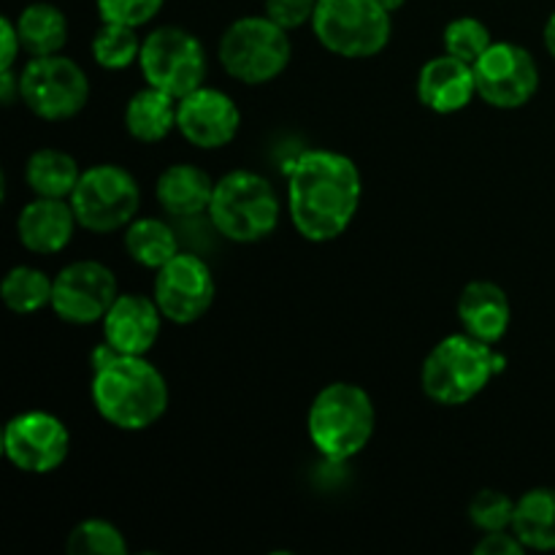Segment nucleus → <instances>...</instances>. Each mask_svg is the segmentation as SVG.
Masks as SVG:
<instances>
[{
    "label": "nucleus",
    "instance_id": "nucleus-1",
    "mask_svg": "<svg viewBox=\"0 0 555 555\" xmlns=\"http://www.w3.org/2000/svg\"><path fill=\"white\" fill-rule=\"evenodd\" d=\"M361 198V171L341 152L307 150L287 168V215L307 242L339 238L356 220Z\"/></svg>",
    "mask_w": 555,
    "mask_h": 555
},
{
    "label": "nucleus",
    "instance_id": "nucleus-2",
    "mask_svg": "<svg viewBox=\"0 0 555 555\" xmlns=\"http://www.w3.org/2000/svg\"><path fill=\"white\" fill-rule=\"evenodd\" d=\"M92 404L119 431H146L168 410V383L146 356H114L92 369Z\"/></svg>",
    "mask_w": 555,
    "mask_h": 555
},
{
    "label": "nucleus",
    "instance_id": "nucleus-3",
    "mask_svg": "<svg viewBox=\"0 0 555 555\" xmlns=\"http://www.w3.org/2000/svg\"><path fill=\"white\" fill-rule=\"evenodd\" d=\"M377 428V410L356 383H331L312 399L307 412L309 442L331 464H345L369 448Z\"/></svg>",
    "mask_w": 555,
    "mask_h": 555
},
{
    "label": "nucleus",
    "instance_id": "nucleus-4",
    "mask_svg": "<svg viewBox=\"0 0 555 555\" xmlns=\"http://www.w3.org/2000/svg\"><path fill=\"white\" fill-rule=\"evenodd\" d=\"M504 369L496 345L475 339L466 331L444 336L428 352L421 369L423 393L442 406H464L488 388Z\"/></svg>",
    "mask_w": 555,
    "mask_h": 555
},
{
    "label": "nucleus",
    "instance_id": "nucleus-5",
    "mask_svg": "<svg viewBox=\"0 0 555 555\" xmlns=\"http://www.w3.org/2000/svg\"><path fill=\"white\" fill-rule=\"evenodd\" d=\"M206 215H209L217 233L225 236L228 242H263L280 225V193L266 177L238 168V171L217 179Z\"/></svg>",
    "mask_w": 555,
    "mask_h": 555
},
{
    "label": "nucleus",
    "instance_id": "nucleus-6",
    "mask_svg": "<svg viewBox=\"0 0 555 555\" xmlns=\"http://www.w3.org/2000/svg\"><path fill=\"white\" fill-rule=\"evenodd\" d=\"M220 65L231 79L258 87L280 79L291 65L293 43L285 27L269 16H242L220 38Z\"/></svg>",
    "mask_w": 555,
    "mask_h": 555
},
{
    "label": "nucleus",
    "instance_id": "nucleus-7",
    "mask_svg": "<svg viewBox=\"0 0 555 555\" xmlns=\"http://www.w3.org/2000/svg\"><path fill=\"white\" fill-rule=\"evenodd\" d=\"M312 30L331 54L363 60L385 52L393 25L377 0H318Z\"/></svg>",
    "mask_w": 555,
    "mask_h": 555
},
{
    "label": "nucleus",
    "instance_id": "nucleus-8",
    "mask_svg": "<svg viewBox=\"0 0 555 555\" xmlns=\"http://www.w3.org/2000/svg\"><path fill=\"white\" fill-rule=\"evenodd\" d=\"M79 228L90 233L125 231L141 209V188L128 168L101 163L81 171L79 184L70 193Z\"/></svg>",
    "mask_w": 555,
    "mask_h": 555
},
{
    "label": "nucleus",
    "instance_id": "nucleus-9",
    "mask_svg": "<svg viewBox=\"0 0 555 555\" xmlns=\"http://www.w3.org/2000/svg\"><path fill=\"white\" fill-rule=\"evenodd\" d=\"M141 76L150 87L179 98L204 87L209 60L198 36L179 25L155 27L141 43Z\"/></svg>",
    "mask_w": 555,
    "mask_h": 555
},
{
    "label": "nucleus",
    "instance_id": "nucleus-10",
    "mask_svg": "<svg viewBox=\"0 0 555 555\" xmlns=\"http://www.w3.org/2000/svg\"><path fill=\"white\" fill-rule=\"evenodd\" d=\"M22 103L47 122L76 117L90 101V79L76 60L63 54L30 57L20 74Z\"/></svg>",
    "mask_w": 555,
    "mask_h": 555
},
{
    "label": "nucleus",
    "instance_id": "nucleus-11",
    "mask_svg": "<svg viewBox=\"0 0 555 555\" xmlns=\"http://www.w3.org/2000/svg\"><path fill=\"white\" fill-rule=\"evenodd\" d=\"M477 98L502 112L526 106L540 90V65L534 54L513 41H493L475 65Z\"/></svg>",
    "mask_w": 555,
    "mask_h": 555
},
{
    "label": "nucleus",
    "instance_id": "nucleus-12",
    "mask_svg": "<svg viewBox=\"0 0 555 555\" xmlns=\"http://www.w3.org/2000/svg\"><path fill=\"white\" fill-rule=\"evenodd\" d=\"M3 455L25 475H52L70 453V431L57 415L43 410L20 412L3 428Z\"/></svg>",
    "mask_w": 555,
    "mask_h": 555
},
{
    "label": "nucleus",
    "instance_id": "nucleus-13",
    "mask_svg": "<svg viewBox=\"0 0 555 555\" xmlns=\"http://www.w3.org/2000/svg\"><path fill=\"white\" fill-rule=\"evenodd\" d=\"M152 298L157 301L168 323L193 325L215 304V274L201 255L177 253L163 269H157Z\"/></svg>",
    "mask_w": 555,
    "mask_h": 555
},
{
    "label": "nucleus",
    "instance_id": "nucleus-14",
    "mask_svg": "<svg viewBox=\"0 0 555 555\" xmlns=\"http://www.w3.org/2000/svg\"><path fill=\"white\" fill-rule=\"evenodd\" d=\"M117 296V276L108 266L74 260L54 276L52 312L68 325H92L106 318Z\"/></svg>",
    "mask_w": 555,
    "mask_h": 555
},
{
    "label": "nucleus",
    "instance_id": "nucleus-15",
    "mask_svg": "<svg viewBox=\"0 0 555 555\" xmlns=\"http://www.w3.org/2000/svg\"><path fill=\"white\" fill-rule=\"evenodd\" d=\"M242 128V112L228 92L198 87L177 103V130L195 150H222Z\"/></svg>",
    "mask_w": 555,
    "mask_h": 555
},
{
    "label": "nucleus",
    "instance_id": "nucleus-16",
    "mask_svg": "<svg viewBox=\"0 0 555 555\" xmlns=\"http://www.w3.org/2000/svg\"><path fill=\"white\" fill-rule=\"evenodd\" d=\"M163 312L155 298L141 293H119L117 301L101 320L103 341L119 356H146L163 328Z\"/></svg>",
    "mask_w": 555,
    "mask_h": 555
},
{
    "label": "nucleus",
    "instance_id": "nucleus-17",
    "mask_svg": "<svg viewBox=\"0 0 555 555\" xmlns=\"http://www.w3.org/2000/svg\"><path fill=\"white\" fill-rule=\"evenodd\" d=\"M79 220L68 198H38L33 195L30 204L16 217V236L27 253L57 255L74 238Z\"/></svg>",
    "mask_w": 555,
    "mask_h": 555
},
{
    "label": "nucleus",
    "instance_id": "nucleus-18",
    "mask_svg": "<svg viewBox=\"0 0 555 555\" xmlns=\"http://www.w3.org/2000/svg\"><path fill=\"white\" fill-rule=\"evenodd\" d=\"M417 98L434 114H455L477 98L475 68L453 54L431 57L417 74Z\"/></svg>",
    "mask_w": 555,
    "mask_h": 555
},
{
    "label": "nucleus",
    "instance_id": "nucleus-19",
    "mask_svg": "<svg viewBox=\"0 0 555 555\" xmlns=\"http://www.w3.org/2000/svg\"><path fill=\"white\" fill-rule=\"evenodd\" d=\"M455 314L461 320V328L475 339L499 345L507 336L513 307L502 285L488 280H475L461 291Z\"/></svg>",
    "mask_w": 555,
    "mask_h": 555
},
{
    "label": "nucleus",
    "instance_id": "nucleus-20",
    "mask_svg": "<svg viewBox=\"0 0 555 555\" xmlns=\"http://www.w3.org/2000/svg\"><path fill=\"white\" fill-rule=\"evenodd\" d=\"M215 179L193 163H173L157 177L155 198L166 215L190 220L209 211L215 195Z\"/></svg>",
    "mask_w": 555,
    "mask_h": 555
},
{
    "label": "nucleus",
    "instance_id": "nucleus-21",
    "mask_svg": "<svg viewBox=\"0 0 555 555\" xmlns=\"http://www.w3.org/2000/svg\"><path fill=\"white\" fill-rule=\"evenodd\" d=\"M177 98L146 85L125 106V130L141 144H157L177 128Z\"/></svg>",
    "mask_w": 555,
    "mask_h": 555
},
{
    "label": "nucleus",
    "instance_id": "nucleus-22",
    "mask_svg": "<svg viewBox=\"0 0 555 555\" xmlns=\"http://www.w3.org/2000/svg\"><path fill=\"white\" fill-rule=\"evenodd\" d=\"M79 179L81 168L74 155L52 146L36 150L25 163V182L38 198H70Z\"/></svg>",
    "mask_w": 555,
    "mask_h": 555
},
{
    "label": "nucleus",
    "instance_id": "nucleus-23",
    "mask_svg": "<svg viewBox=\"0 0 555 555\" xmlns=\"http://www.w3.org/2000/svg\"><path fill=\"white\" fill-rule=\"evenodd\" d=\"M513 531L526 551H555V488H534L518 499Z\"/></svg>",
    "mask_w": 555,
    "mask_h": 555
},
{
    "label": "nucleus",
    "instance_id": "nucleus-24",
    "mask_svg": "<svg viewBox=\"0 0 555 555\" xmlns=\"http://www.w3.org/2000/svg\"><path fill=\"white\" fill-rule=\"evenodd\" d=\"M16 30L22 38V52L30 57L60 54L68 43V20L52 3H30L16 16Z\"/></svg>",
    "mask_w": 555,
    "mask_h": 555
},
{
    "label": "nucleus",
    "instance_id": "nucleus-25",
    "mask_svg": "<svg viewBox=\"0 0 555 555\" xmlns=\"http://www.w3.org/2000/svg\"><path fill=\"white\" fill-rule=\"evenodd\" d=\"M125 253L141 269L157 271L179 253V242L173 228L157 217H135L125 228Z\"/></svg>",
    "mask_w": 555,
    "mask_h": 555
},
{
    "label": "nucleus",
    "instance_id": "nucleus-26",
    "mask_svg": "<svg viewBox=\"0 0 555 555\" xmlns=\"http://www.w3.org/2000/svg\"><path fill=\"white\" fill-rule=\"evenodd\" d=\"M54 280L36 266H14L0 282V298L14 314H36L52 307Z\"/></svg>",
    "mask_w": 555,
    "mask_h": 555
},
{
    "label": "nucleus",
    "instance_id": "nucleus-27",
    "mask_svg": "<svg viewBox=\"0 0 555 555\" xmlns=\"http://www.w3.org/2000/svg\"><path fill=\"white\" fill-rule=\"evenodd\" d=\"M141 38L135 27L114 25V22H101L98 33L92 36L90 52L101 68L125 70L141 57Z\"/></svg>",
    "mask_w": 555,
    "mask_h": 555
},
{
    "label": "nucleus",
    "instance_id": "nucleus-28",
    "mask_svg": "<svg viewBox=\"0 0 555 555\" xmlns=\"http://www.w3.org/2000/svg\"><path fill=\"white\" fill-rule=\"evenodd\" d=\"M65 551L70 555H125L128 542L122 531L108 520L87 518L70 529Z\"/></svg>",
    "mask_w": 555,
    "mask_h": 555
},
{
    "label": "nucleus",
    "instance_id": "nucleus-29",
    "mask_svg": "<svg viewBox=\"0 0 555 555\" xmlns=\"http://www.w3.org/2000/svg\"><path fill=\"white\" fill-rule=\"evenodd\" d=\"M442 43L444 52L475 65L491 49L493 36L486 22H480L477 16H459V20L448 22V27H444Z\"/></svg>",
    "mask_w": 555,
    "mask_h": 555
},
{
    "label": "nucleus",
    "instance_id": "nucleus-30",
    "mask_svg": "<svg viewBox=\"0 0 555 555\" xmlns=\"http://www.w3.org/2000/svg\"><path fill=\"white\" fill-rule=\"evenodd\" d=\"M515 499H509L504 491L496 488H486V491L475 493L469 502V524L477 531H502L513 529L515 518Z\"/></svg>",
    "mask_w": 555,
    "mask_h": 555
},
{
    "label": "nucleus",
    "instance_id": "nucleus-31",
    "mask_svg": "<svg viewBox=\"0 0 555 555\" xmlns=\"http://www.w3.org/2000/svg\"><path fill=\"white\" fill-rule=\"evenodd\" d=\"M166 0H95V9L101 22H114V25L144 27L160 14Z\"/></svg>",
    "mask_w": 555,
    "mask_h": 555
},
{
    "label": "nucleus",
    "instance_id": "nucleus-32",
    "mask_svg": "<svg viewBox=\"0 0 555 555\" xmlns=\"http://www.w3.org/2000/svg\"><path fill=\"white\" fill-rule=\"evenodd\" d=\"M314 11H318V0H266V16L285 27L287 33L312 25Z\"/></svg>",
    "mask_w": 555,
    "mask_h": 555
},
{
    "label": "nucleus",
    "instance_id": "nucleus-33",
    "mask_svg": "<svg viewBox=\"0 0 555 555\" xmlns=\"http://www.w3.org/2000/svg\"><path fill=\"white\" fill-rule=\"evenodd\" d=\"M524 542L515 537L513 529L486 531L482 540L475 545V555H524Z\"/></svg>",
    "mask_w": 555,
    "mask_h": 555
},
{
    "label": "nucleus",
    "instance_id": "nucleus-34",
    "mask_svg": "<svg viewBox=\"0 0 555 555\" xmlns=\"http://www.w3.org/2000/svg\"><path fill=\"white\" fill-rule=\"evenodd\" d=\"M0 43H3V52H0V70H9L16 65V57L22 52V38L16 30V22L11 16L0 20Z\"/></svg>",
    "mask_w": 555,
    "mask_h": 555
},
{
    "label": "nucleus",
    "instance_id": "nucleus-35",
    "mask_svg": "<svg viewBox=\"0 0 555 555\" xmlns=\"http://www.w3.org/2000/svg\"><path fill=\"white\" fill-rule=\"evenodd\" d=\"M0 101H3V106H14L16 101H22L20 74L14 68L0 70Z\"/></svg>",
    "mask_w": 555,
    "mask_h": 555
},
{
    "label": "nucleus",
    "instance_id": "nucleus-36",
    "mask_svg": "<svg viewBox=\"0 0 555 555\" xmlns=\"http://www.w3.org/2000/svg\"><path fill=\"white\" fill-rule=\"evenodd\" d=\"M542 38H545V49L551 52V57L555 60V11L551 16H547L545 33H542Z\"/></svg>",
    "mask_w": 555,
    "mask_h": 555
},
{
    "label": "nucleus",
    "instance_id": "nucleus-37",
    "mask_svg": "<svg viewBox=\"0 0 555 555\" xmlns=\"http://www.w3.org/2000/svg\"><path fill=\"white\" fill-rule=\"evenodd\" d=\"M377 3H379V5H383V9H385V11H388V14H393V11H399V9H401V5H404V3H406V0H377Z\"/></svg>",
    "mask_w": 555,
    "mask_h": 555
}]
</instances>
